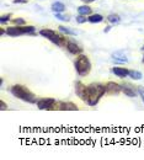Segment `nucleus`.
Returning a JSON list of instances; mask_svg holds the SVG:
<instances>
[{
    "instance_id": "1",
    "label": "nucleus",
    "mask_w": 144,
    "mask_h": 160,
    "mask_svg": "<svg viewBox=\"0 0 144 160\" xmlns=\"http://www.w3.org/2000/svg\"><path fill=\"white\" fill-rule=\"evenodd\" d=\"M106 94V86L102 84H91L87 86V91H86V96L84 102L87 103L89 106H96L97 102L101 100L103 95Z\"/></svg>"
},
{
    "instance_id": "2",
    "label": "nucleus",
    "mask_w": 144,
    "mask_h": 160,
    "mask_svg": "<svg viewBox=\"0 0 144 160\" xmlns=\"http://www.w3.org/2000/svg\"><path fill=\"white\" fill-rule=\"evenodd\" d=\"M10 92L15 96V98H17V99H20V100L25 101V102H28V103H37V98H36V95L32 92V91H30L26 86H23V85H14L11 89H10Z\"/></svg>"
},
{
    "instance_id": "3",
    "label": "nucleus",
    "mask_w": 144,
    "mask_h": 160,
    "mask_svg": "<svg viewBox=\"0 0 144 160\" xmlns=\"http://www.w3.org/2000/svg\"><path fill=\"white\" fill-rule=\"evenodd\" d=\"M40 35L43 36L44 38L49 40L52 43H54V44H57V46H61V47H65V48H67V46H68V43H69L65 37L58 35L56 31H53V30H51V28H43V30L40 31Z\"/></svg>"
},
{
    "instance_id": "4",
    "label": "nucleus",
    "mask_w": 144,
    "mask_h": 160,
    "mask_svg": "<svg viewBox=\"0 0 144 160\" xmlns=\"http://www.w3.org/2000/svg\"><path fill=\"white\" fill-rule=\"evenodd\" d=\"M75 69L80 77H86L91 72V62L86 56L79 54L75 60Z\"/></svg>"
},
{
    "instance_id": "5",
    "label": "nucleus",
    "mask_w": 144,
    "mask_h": 160,
    "mask_svg": "<svg viewBox=\"0 0 144 160\" xmlns=\"http://www.w3.org/2000/svg\"><path fill=\"white\" fill-rule=\"evenodd\" d=\"M35 30L36 28L33 26H12V27H7L6 28V35L11 36V37H17V36H21V35L33 33Z\"/></svg>"
},
{
    "instance_id": "6",
    "label": "nucleus",
    "mask_w": 144,
    "mask_h": 160,
    "mask_svg": "<svg viewBox=\"0 0 144 160\" xmlns=\"http://www.w3.org/2000/svg\"><path fill=\"white\" fill-rule=\"evenodd\" d=\"M52 110H61V111H78V106L73 102H63L56 101L52 106Z\"/></svg>"
},
{
    "instance_id": "7",
    "label": "nucleus",
    "mask_w": 144,
    "mask_h": 160,
    "mask_svg": "<svg viewBox=\"0 0 144 160\" xmlns=\"http://www.w3.org/2000/svg\"><path fill=\"white\" fill-rule=\"evenodd\" d=\"M121 88H122V92H123L127 98H136L137 94H138V88L133 86L129 82H123L121 85Z\"/></svg>"
},
{
    "instance_id": "8",
    "label": "nucleus",
    "mask_w": 144,
    "mask_h": 160,
    "mask_svg": "<svg viewBox=\"0 0 144 160\" xmlns=\"http://www.w3.org/2000/svg\"><path fill=\"white\" fill-rule=\"evenodd\" d=\"M54 102L56 100L53 98H42V99H38L36 105L38 110H52V106Z\"/></svg>"
},
{
    "instance_id": "9",
    "label": "nucleus",
    "mask_w": 144,
    "mask_h": 160,
    "mask_svg": "<svg viewBox=\"0 0 144 160\" xmlns=\"http://www.w3.org/2000/svg\"><path fill=\"white\" fill-rule=\"evenodd\" d=\"M105 86H106V94H108V95H118L122 91L121 85H118L117 82H113V81L107 82Z\"/></svg>"
},
{
    "instance_id": "10",
    "label": "nucleus",
    "mask_w": 144,
    "mask_h": 160,
    "mask_svg": "<svg viewBox=\"0 0 144 160\" xmlns=\"http://www.w3.org/2000/svg\"><path fill=\"white\" fill-rule=\"evenodd\" d=\"M86 91H87V86H86L85 84H82V81H77V82H75V94H77V96L80 98L82 101L85 100Z\"/></svg>"
},
{
    "instance_id": "11",
    "label": "nucleus",
    "mask_w": 144,
    "mask_h": 160,
    "mask_svg": "<svg viewBox=\"0 0 144 160\" xmlns=\"http://www.w3.org/2000/svg\"><path fill=\"white\" fill-rule=\"evenodd\" d=\"M67 49H68L69 53L75 54V56H79V54L82 53V48L80 46H78L77 43H74V42H69L68 46H67Z\"/></svg>"
},
{
    "instance_id": "12",
    "label": "nucleus",
    "mask_w": 144,
    "mask_h": 160,
    "mask_svg": "<svg viewBox=\"0 0 144 160\" xmlns=\"http://www.w3.org/2000/svg\"><path fill=\"white\" fill-rule=\"evenodd\" d=\"M112 73L115 75H117L118 78H126L129 75V70L126 69V68H122V67H115L112 68Z\"/></svg>"
},
{
    "instance_id": "13",
    "label": "nucleus",
    "mask_w": 144,
    "mask_h": 160,
    "mask_svg": "<svg viewBox=\"0 0 144 160\" xmlns=\"http://www.w3.org/2000/svg\"><path fill=\"white\" fill-rule=\"evenodd\" d=\"M51 9H52V11H53L54 14H57V12H63V11L65 10V5H64L63 2H61V1H56V2L52 4Z\"/></svg>"
},
{
    "instance_id": "14",
    "label": "nucleus",
    "mask_w": 144,
    "mask_h": 160,
    "mask_svg": "<svg viewBox=\"0 0 144 160\" xmlns=\"http://www.w3.org/2000/svg\"><path fill=\"white\" fill-rule=\"evenodd\" d=\"M78 12H79V15H85V16H87V15L91 14V8L89 6V4L82 5V6L78 8Z\"/></svg>"
},
{
    "instance_id": "15",
    "label": "nucleus",
    "mask_w": 144,
    "mask_h": 160,
    "mask_svg": "<svg viewBox=\"0 0 144 160\" xmlns=\"http://www.w3.org/2000/svg\"><path fill=\"white\" fill-rule=\"evenodd\" d=\"M87 20H89V22H91V23H100V22L103 21V16L100 15V14H92V15H90L87 18Z\"/></svg>"
},
{
    "instance_id": "16",
    "label": "nucleus",
    "mask_w": 144,
    "mask_h": 160,
    "mask_svg": "<svg viewBox=\"0 0 144 160\" xmlns=\"http://www.w3.org/2000/svg\"><path fill=\"white\" fill-rule=\"evenodd\" d=\"M107 20L110 21L111 23H113V25H117V23L121 22V18H120L117 14H110V15L107 16Z\"/></svg>"
},
{
    "instance_id": "17",
    "label": "nucleus",
    "mask_w": 144,
    "mask_h": 160,
    "mask_svg": "<svg viewBox=\"0 0 144 160\" xmlns=\"http://www.w3.org/2000/svg\"><path fill=\"white\" fill-rule=\"evenodd\" d=\"M128 77H131L132 79H134V80H141L142 78H143L142 73H141V72H138V70H131Z\"/></svg>"
},
{
    "instance_id": "18",
    "label": "nucleus",
    "mask_w": 144,
    "mask_h": 160,
    "mask_svg": "<svg viewBox=\"0 0 144 160\" xmlns=\"http://www.w3.org/2000/svg\"><path fill=\"white\" fill-rule=\"evenodd\" d=\"M58 28H59V31H61V32H64V33H68V35H72V36H75V35H77V32H75V31H73V30H70V28H68V27L59 26Z\"/></svg>"
},
{
    "instance_id": "19",
    "label": "nucleus",
    "mask_w": 144,
    "mask_h": 160,
    "mask_svg": "<svg viewBox=\"0 0 144 160\" xmlns=\"http://www.w3.org/2000/svg\"><path fill=\"white\" fill-rule=\"evenodd\" d=\"M54 16H56V19H58V20H61V21H65V22H68V21L70 20L69 16L62 15V12H57V14H54Z\"/></svg>"
},
{
    "instance_id": "20",
    "label": "nucleus",
    "mask_w": 144,
    "mask_h": 160,
    "mask_svg": "<svg viewBox=\"0 0 144 160\" xmlns=\"http://www.w3.org/2000/svg\"><path fill=\"white\" fill-rule=\"evenodd\" d=\"M113 59L116 60H121V62H127V58L124 57V56H121V52H118V53H115L113 54Z\"/></svg>"
},
{
    "instance_id": "21",
    "label": "nucleus",
    "mask_w": 144,
    "mask_h": 160,
    "mask_svg": "<svg viewBox=\"0 0 144 160\" xmlns=\"http://www.w3.org/2000/svg\"><path fill=\"white\" fill-rule=\"evenodd\" d=\"M14 23H15L16 26H25L26 21L23 20L22 18H17V19H14Z\"/></svg>"
},
{
    "instance_id": "22",
    "label": "nucleus",
    "mask_w": 144,
    "mask_h": 160,
    "mask_svg": "<svg viewBox=\"0 0 144 160\" xmlns=\"http://www.w3.org/2000/svg\"><path fill=\"white\" fill-rule=\"evenodd\" d=\"M11 19V14H6V15H2L1 18H0V22L1 23H5V22H9Z\"/></svg>"
},
{
    "instance_id": "23",
    "label": "nucleus",
    "mask_w": 144,
    "mask_h": 160,
    "mask_svg": "<svg viewBox=\"0 0 144 160\" xmlns=\"http://www.w3.org/2000/svg\"><path fill=\"white\" fill-rule=\"evenodd\" d=\"M86 21H89V20H87V18H86L85 15H78V16H77V22H78V23H85Z\"/></svg>"
},
{
    "instance_id": "24",
    "label": "nucleus",
    "mask_w": 144,
    "mask_h": 160,
    "mask_svg": "<svg viewBox=\"0 0 144 160\" xmlns=\"http://www.w3.org/2000/svg\"><path fill=\"white\" fill-rule=\"evenodd\" d=\"M138 94H139V96H141L142 101L144 102V88L143 86H138Z\"/></svg>"
},
{
    "instance_id": "25",
    "label": "nucleus",
    "mask_w": 144,
    "mask_h": 160,
    "mask_svg": "<svg viewBox=\"0 0 144 160\" xmlns=\"http://www.w3.org/2000/svg\"><path fill=\"white\" fill-rule=\"evenodd\" d=\"M0 105H1V111H5V110H7V106H6V103H5V102H4L2 100L0 101Z\"/></svg>"
},
{
    "instance_id": "26",
    "label": "nucleus",
    "mask_w": 144,
    "mask_h": 160,
    "mask_svg": "<svg viewBox=\"0 0 144 160\" xmlns=\"http://www.w3.org/2000/svg\"><path fill=\"white\" fill-rule=\"evenodd\" d=\"M15 4H26L27 2V0H12Z\"/></svg>"
},
{
    "instance_id": "27",
    "label": "nucleus",
    "mask_w": 144,
    "mask_h": 160,
    "mask_svg": "<svg viewBox=\"0 0 144 160\" xmlns=\"http://www.w3.org/2000/svg\"><path fill=\"white\" fill-rule=\"evenodd\" d=\"M111 28H112L111 26H106V27H105V30H103V32H105V33H107V32H108Z\"/></svg>"
},
{
    "instance_id": "28",
    "label": "nucleus",
    "mask_w": 144,
    "mask_h": 160,
    "mask_svg": "<svg viewBox=\"0 0 144 160\" xmlns=\"http://www.w3.org/2000/svg\"><path fill=\"white\" fill-rule=\"evenodd\" d=\"M82 2H85V4H90V2H94L95 0H82Z\"/></svg>"
},
{
    "instance_id": "29",
    "label": "nucleus",
    "mask_w": 144,
    "mask_h": 160,
    "mask_svg": "<svg viewBox=\"0 0 144 160\" xmlns=\"http://www.w3.org/2000/svg\"><path fill=\"white\" fill-rule=\"evenodd\" d=\"M5 33H6V30L1 28V30H0V36H2V35H5Z\"/></svg>"
},
{
    "instance_id": "30",
    "label": "nucleus",
    "mask_w": 144,
    "mask_h": 160,
    "mask_svg": "<svg viewBox=\"0 0 144 160\" xmlns=\"http://www.w3.org/2000/svg\"><path fill=\"white\" fill-rule=\"evenodd\" d=\"M142 49H143V51H144V46H143V47H142Z\"/></svg>"
},
{
    "instance_id": "31",
    "label": "nucleus",
    "mask_w": 144,
    "mask_h": 160,
    "mask_svg": "<svg viewBox=\"0 0 144 160\" xmlns=\"http://www.w3.org/2000/svg\"><path fill=\"white\" fill-rule=\"evenodd\" d=\"M143 62H144V57H143Z\"/></svg>"
}]
</instances>
